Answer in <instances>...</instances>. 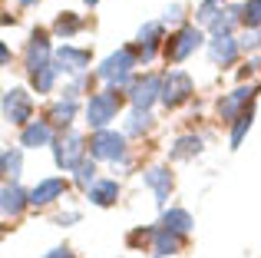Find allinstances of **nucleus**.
<instances>
[{"label":"nucleus","instance_id":"23","mask_svg":"<svg viewBox=\"0 0 261 258\" xmlns=\"http://www.w3.org/2000/svg\"><path fill=\"white\" fill-rule=\"evenodd\" d=\"M162 228H169V232H175V235H189L192 232V225H195V222H192V215H189V209H166V212H162V222H159Z\"/></svg>","mask_w":261,"mask_h":258},{"label":"nucleus","instance_id":"1","mask_svg":"<svg viewBox=\"0 0 261 258\" xmlns=\"http://www.w3.org/2000/svg\"><path fill=\"white\" fill-rule=\"evenodd\" d=\"M139 66V53L133 46H119L116 53H109L99 63L96 76L109 86V90H122V86H133V70Z\"/></svg>","mask_w":261,"mask_h":258},{"label":"nucleus","instance_id":"21","mask_svg":"<svg viewBox=\"0 0 261 258\" xmlns=\"http://www.w3.org/2000/svg\"><path fill=\"white\" fill-rule=\"evenodd\" d=\"M86 199L93 202V205H99V209L113 205V202L119 199V182H116V179H99V182H96V186L86 192Z\"/></svg>","mask_w":261,"mask_h":258},{"label":"nucleus","instance_id":"5","mask_svg":"<svg viewBox=\"0 0 261 258\" xmlns=\"http://www.w3.org/2000/svg\"><path fill=\"white\" fill-rule=\"evenodd\" d=\"M89 156L102 162H126V133H116V129H99V133L89 136Z\"/></svg>","mask_w":261,"mask_h":258},{"label":"nucleus","instance_id":"31","mask_svg":"<svg viewBox=\"0 0 261 258\" xmlns=\"http://www.w3.org/2000/svg\"><path fill=\"white\" fill-rule=\"evenodd\" d=\"M242 23L248 27V30L261 27V0H248V4H242Z\"/></svg>","mask_w":261,"mask_h":258},{"label":"nucleus","instance_id":"34","mask_svg":"<svg viewBox=\"0 0 261 258\" xmlns=\"http://www.w3.org/2000/svg\"><path fill=\"white\" fill-rule=\"evenodd\" d=\"M185 7L182 4H172V7H166V17H162V23H182V17H185Z\"/></svg>","mask_w":261,"mask_h":258},{"label":"nucleus","instance_id":"24","mask_svg":"<svg viewBox=\"0 0 261 258\" xmlns=\"http://www.w3.org/2000/svg\"><path fill=\"white\" fill-rule=\"evenodd\" d=\"M83 27H86V23H83V17H80V13H70V10H66V13H60V17L53 20V33H57L60 40L76 37V33L83 30Z\"/></svg>","mask_w":261,"mask_h":258},{"label":"nucleus","instance_id":"3","mask_svg":"<svg viewBox=\"0 0 261 258\" xmlns=\"http://www.w3.org/2000/svg\"><path fill=\"white\" fill-rule=\"evenodd\" d=\"M53 159H57V166L63 172H76L86 162V139L80 133H73V129L60 133L57 142H53Z\"/></svg>","mask_w":261,"mask_h":258},{"label":"nucleus","instance_id":"20","mask_svg":"<svg viewBox=\"0 0 261 258\" xmlns=\"http://www.w3.org/2000/svg\"><path fill=\"white\" fill-rule=\"evenodd\" d=\"M198 152H202V136L185 133V136H178V139L172 142L169 159H172V162H185V159H192V156H198Z\"/></svg>","mask_w":261,"mask_h":258},{"label":"nucleus","instance_id":"11","mask_svg":"<svg viewBox=\"0 0 261 258\" xmlns=\"http://www.w3.org/2000/svg\"><path fill=\"white\" fill-rule=\"evenodd\" d=\"M251 96H255V86H238V90L225 93V96L218 99V116H222L225 123L231 126V123H235V119L251 106Z\"/></svg>","mask_w":261,"mask_h":258},{"label":"nucleus","instance_id":"4","mask_svg":"<svg viewBox=\"0 0 261 258\" xmlns=\"http://www.w3.org/2000/svg\"><path fill=\"white\" fill-rule=\"evenodd\" d=\"M202 43H205V33L198 30V27L185 23V27H178L172 37L166 40L162 53H166V60H169V63H185V60H189V57H192V53H195Z\"/></svg>","mask_w":261,"mask_h":258},{"label":"nucleus","instance_id":"28","mask_svg":"<svg viewBox=\"0 0 261 258\" xmlns=\"http://www.w3.org/2000/svg\"><path fill=\"white\" fill-rule=\"evenodd\" d=\"M57 66H46V70H40V73H33V90L40 93V96H43V93H53V86H57Z\"/></svg>","mask_w":261,"mask_h":258},{"label":"nucleus","instance_id":"30","mask_svg":"<svg viewBox=\"0 0 261 258\" xmlns=\"http://www.w3.org/2000/svg\"><path fill=\"white\" fill-rule=\"evenodd\" d=\"M222 4H225V0H202V4H198V10H195V20L202 27H208L212 20L222 13Z\"/></svg>","mask_w":261,"mask_h":258},{"label":"nucleus","instance_id":"36","mask_svg":"<svg viewBox=\"0 0 261 258\" xmlns=\"http://www.w3.org/2000/svg\"><path fill=\"white\" fill-rule=\"evenodd\" d=\"M76 222H80V212H63L57 219V225H76Z\"/></svg>","mask_w":261,"mask_h":258},{"label":"nucleus","instance_id":"14","mask_svg":"<svg viewBox=\"0 0 261 258\" xmlns=\"http://www.w3.org/2000/svg\"><path fill=\"white\" fill-rule=\"evenodd\" d=\"M66 179H60V175H50V179H40L37 186L30 189V205H37V209H43V205H50V202H57V199H63L66 195Z\"/></svg>","mask_w":261,"mask_h":258},{"label":"nucleus","instance_id":"7","mask_svg":"<svg viewBox=\"0 0 261 258\" xmlns=\"http://www.w3.org/2000/svg\"><path fill=\"white\" fill-rule=\"evenodd\" d=\"M4 119L13 126H30L33 123V99L27 90H20V86H13V90L4 93Z\"/></svg>","mask_w":261,"mask_h":258},{"label":"nucleus","instance_id":"16","mask_svg":"<svg viewBox=\"0 0 261 258\" xmlns=\"http://www.w3.org/2000/svg\"><path fill=\"white\" fill-rule=\"evenodd\" d=\"M27 205H30V192L20 189L17 182H7L0 189V212H4V219H17Z\"/></svg>","mask_w":261,"mask_h":258},{"label":"nucleus","instance_id":"29","mask_svg":"<svg viewBox=\"0 0 261 258\" xmlns=\"http://www.w3.org/2000/svg\"><path fill=\"white\" fill-rule=\"evenodd\" d=\"M73 182H76V186L83 189V192H89V189H93L96 182H99V179H96V159H86L83 166L76 169V175H73Z\"/></svg>","mask_w":261,"mask_h":258},{"label":"nucleus","instance_id":"27","mask_svg":"<svg viewBox=\"0 0 261 258\" xmlns=\"http://www.w3.org/2000/svg\"><path fill=\"white\" fill-rule=\"evenodd\" d=\"M152 129V113H142V110H133L126 119V126H122V133L126 136H142Z\"/></svg>","mask_w":261,"mask_h":258},{"label":"nucleus","instance_id":"35","mask_svg":"<svg viewBox=\"0 0 261 258\" xmlns=\"http://www.w3.org/2000/svg\"><path fill=\"white\" fill-rule=\"evenodd\" d=\"M43 258H76V255H73V248H66V245H60V248H53V252H46Z\"/></svg>","mask_w":261,"mask_h":258},{"label":"nucleus","instance_id":"25","mask_svg":"<svg viewBox=\"0 0 261 258\" xmlns=\"http://www.w3.org/2000/svg\"><path fill=\"white\" fill-rule=\"evenodd\" d=\"M251 123H255V106H248V110H245L242 116H238L235 123H231V129H228V146H231V149H238V146H242V139L248 136Z\"/></svg>","mask_w":261,"mask_h":258},{"label":"nucleus","instance_id":"26","mask_svg":"<svg viewBox=\"0 0 261 258\" xmlns=\"http://www.w3.org/2000/svg\"><path fill=\"white\" fill-rule=\"evenodd\" d=\"M0 162H4V175H7L10 182H17L20 172H23V152H20L17 146H10V149H4Z\"/></svg>","mask_w":261,"mask_h":258},{"label":"nucleus","instance_id":"13","mask_svg":"<svg viewBox=\"0 0 261 258\" xmlns=\"http://www.w3.org/2000/svg\"><path fill=\"white\" fill-rule=\"evenodd\" d=\"M53 142H57V126L50 119H33L30 126L20 129V146H27V149L53 146Z\"/></svg>","mask_w":261,"mask_h":258},{"label":"nucleus","instance_id":"17","mask_svg":"<svg viewBox=\"0 0 261 258\" xmlns=\"http://www.w3.org/2000/svg\"><path fill=\"white\" fill-rule=\"evenodd\" d=\"M242 53V43L235 37H212L208 40V60L215 66H231Z\"/></svg>","mask_w":261,"mask_h":258},{"label":"nucleus","instance_id":"2","mask_svg":"<svg viewBox=\"0 0 261 258\" xmlns=\"http://www.w3.org/2000/svg\"><path fill=\"white\" fill-rule=\"evenodd\" d=\"M122 106V93L119 90H102V93H93L86 103V123L93 126V133H99V129H109V123L116 119V113H119Z\"/></svg>","mask_w":261,"mask_h":258},{"label":"nucleus","instance_id":"33","mask_svg":"<svg viewBox=\"0 0 261 258\" xmlns=\"http://www.w3.org/2000/svg\"><path fill=\"white\" fill-rule=\"evenodd\" d=\"M83 90H86V76H76V80H73V83L63 90V96H66V99H80V93H83Z\"/></svg>","mask_w":261,"mask_h":258},{"label":"nucleus","instance_id":"32","mask_svg":"<svg viewBox=\"0 0 261 258\" xmlns=\"http://www.w3.org/2000/svg\"><path fill=\"white\" fill-rule=\"evenodd\" d=\"M242 43V50H258L261 46V27H255V30H245V37L238 40Z\"/></svg>","mask_w":261,"mask_h":258},{"label":"nucleus","instance_id":"6","mask_svg":"<svg viewBox=\"0 0 261 258\" xmlns=\"http://www.w3.org/2000/svg\"><path fill=\"white\" fill-rule=\"evenodd\" d=\"M162 86H166V76H159V73H146L142 80H133V86H129L133 110L149 113L155 103H162Z\"/></svg>","mask_w":261,"mask_h":258},{"label":"nucleus","instance_id":"15","mask_svg":"<svg viewBox=\"0 0 261 258\" xmlns=\"http://www.w3.org/2000/svg\"><path fill=\"white\" fill-rule=\"evenodd\" d=\"M142 182H146V186L152 189L155 205L166 209L169 192H172V172H169V166H152V169H146V172H142Z\"/></svg>","mask_w":261,"mask_h":258},{"label":"nucleus","instance_id":"37","mask_svg":"<svg viewBox=\"0 0 261 258\" xmlns=\"http://www.w3.org/2000/svg\"><path fill=\"white\" fill-rule=\"evenodd\" d=\"M20 7H33V4H40V0H17Z\"/></svg>","mask_w":261,"mask_h":258},{"label":"nucleus","instance_id":"38","mask_svg":"<svg viewBox=\"0 0 261 258\" xmlns=\"http://www.w3.org/2000/svg\"><path fill=\"white\" fill-rule=\"evenodd\" d=\"M86 4H89V7H96V4H99V0H86Z\"/></svg>","mask_w":261,"mask_h":258},{"label":"nucleus","instance_id":"12","mask_svg":"<svg viewBox=\"0 0 261 258\" xmlns=\"http://www.w3.org/2000/svg\"><path fill=\"white\" fill-rule=\"evenodd\" d=\"M162 30H166L162 20H152V23L139 27V33H136V40H139V63H152L155 60V53L162 46Z\"/></svg>","mask_w":261,"mask_h":258},{"label":"nucleus","instance_id":"10","mask_svg":"<svg viewBox=\"0 0 261 258\" xmlns=\"http://www.w3.org/2000/svg\"><path fill=\"white\" fill-rule=\"evenodd\" d=\"M53 46H50V40H46V33L43 30H33V37H30V43H27V73H40V70H46V66H53Z\"/></svg>","mask_w":261,"mask_h":258},{"label":"nucleus","instance_id":"9","mask_svg":"<svg viewBox=\"0 0 261 258\" xmlns=\"http://www.w3.org/2000/svg\"><path fill=\"white\" fill-rule=\"evenodd\" d=\"M53 66H57L60 73H70V76H83L86 66H89V50L63 43V46H57V53H53Z\"/></svg>","mask_w":261,"mask_h":258},{"label":"nucleus","instance_id":"8","mask_svg":"<svg viewBox=\"0 0 261 258\" xmlns=\"http://www.w3.org/2000/svg\"><path fill=\"white\" fill-rule=\"evenodd\" d=\"M192 93H195V83H192V76L185 70H169L166 73V86H162V106H166V110L182 106Z\"/></svg>","mask_w":261,"mask_h":258},{"label":"nucleus","instance_id":"18","mask_svg":"<svg viewBox=\"0 0 261 258\" xmlns=\"http://www.w3.org/2000/svg\"><path fill=\"white\" fill-rule=\"evenodd\" d=\"M238 23H242V7L231 4V7H225V10L212 20L208 30H212V37H231V30H235Z\"/></svg>","mask_w":261,"mask_h":258},{"label":"nucleus","instance_id":"19","mask_svg":"<svg viewBox=\"0 0 261 258\" xmlns=\"http://www.w3.org/2000/svg\"><path fill=\"white\" fill-rule=\"evenodd\" d=\"M182 248V235L169 232V228L155 225V235H152V258H166V255H175Z\"/></svg>","mask_w":261,"mask_h":258},{"label":"nucleus","instance_id":"22","mask_svg":"<svg viewBox=\"0 0 261 258\" xmlns=\"http://www.w3.org/2000/svg\"><path fill=\"white\" fill-rule=\"evenodd\" d=\"M76 113H80V99H66V96H60L57 103L50 106V113H46V116H50V123L53 126H70L73 119H76Z\"/></svg>","mask_w":261,"mask_h":258}]
</instances>
